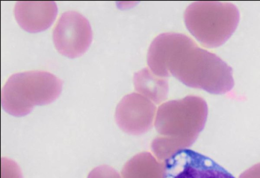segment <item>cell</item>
<instances>
[{"instance_id":"obj_1","label":"cell","mask_w":260,"mask_h":178,"mask_svg":"<svg viewBox=\"0 0 260 178\" xmlns=\"http://www.w3.org/2000/svg\"><path fill=\"white\" fill-rule=\"evenodd\" d=\"M147 61L156 75L165 77L171 74L188 86L211 93H225L234 84L232 68L184 34H159L149 48Z\"/></svg>"},{"instance_id":"obj_2","label":"cell","mask_w":260,"mask_h":178,"mask_svg":"<svg viewBox=\"0 0 260 178\" xmlns=\"http://www.w3.org/2000/svg\"><path fill=\"white\" fill-rule=\"evenodd\" d=\"M62 84V80L45 71L13 74L2 89V107L11 115H26L35 106L54 102L59 96Z\"/></svg>"},{"instance_id":"obj_3","label":"cell","mask_w":260,"mask_h":178,"mask_svg":"<svg viewBox=\"0 0 260 178\" xmlns=\"http://www.w3.org/2000/svg\"><path fill=\"white\" fill-rule=\"evenodd\" d=\"M184 20L188 31L200 43L208 48H216L234 32L240 13L231 3L196 1L187 7Z\"/></svg>"},{"instance_id":"obj_4","label":"cell","mask_w":260,"mask_h":178,"mask_svg":"<svg viewBox=\"0 0 260 178\" xmlns=\"http://www.w3.org/2000/svg\"><path fill=\"white\" fill-rule=\"evenodd\" d=\"M55 48L69 58L83 55L92 39V31L88 20L73 11L64 12L59 17L53 31Z\"/></svg>"},{"instance_id":"obj_5","label":"cell","mask_w":260,"mask_h":178,"mask_svg":"<svg viewBox=\"0 0 260 178\" xmlns=\"http://www.w3.org/2000/svg\"><path fill=\"white\" fill-rule=\"evenodd\" d=\"M162 178H236L210 158L188 148L178 150L165 162Z\"/></svg>"},{"instance_id":"obj_6","label":"cell","mask_w":260,"mask_h":178,"mask_svg":"<svg viewBox=\"0 0 260 178\" xmlns=\"http://www.w3.org/2000/svg\"><path fill=\"white\" fill-rule=\"evenodd\" d=\"M58 12L54 1H18L14 14L17 22L30 33L44 31L54 21Z\"/></svg>"},{"instance_id":"obj_7","label":"cell","mask_w":260,"mask_h":178,"mask_svg":"<svg viewBox=\"0 0 260 178\" xmlns=\"http://www.w3.org/2000/svg\"><path fill=\"white\" fill-rule=\"evenodd\" d=\"M114 171L110 167L102 165L93 169L87 178H116Z\"/></svg>"},{"instance_id":"obj_8","label":"cell","mask_w":260,"mask_h":178,"mask_svg":"<svg viewBox=\"0 0 260 178\" xmlns=\"http://www.w3.org/2000/svg\"><path fill=\"white\" fill-rule=\"evenodd\" d=\"M239 178H260V163L246 170L240 175Z\"/></svg>"}]
</instances>
